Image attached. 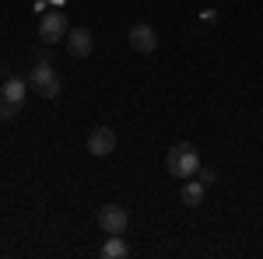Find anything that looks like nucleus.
Listing matches in <instances>:
<instances>
[{
    "instance_id": "1",
    "label": "nucleus",
    "mask_w": 263,
    "mask_h": 259,
    "mask_svg": "<svg viewBox=\"0 0 263 259\" xmlns=\"http://www.w3.org/2000/svg\"><path fill=\"white\" fill-rule=\"evenodd\" d=\"M165 168H168V175L172 179H193L197 175V168H200V151L193 147V144H176L172 151H168V158H165Z\"/></svg>"
},
{
    "instance_id": "2",
    "label": "nucleus",
    "mask_w": 263,
    "mask_h": 259,
    "mask_svg": "<svg viewBox=\"0 0 263 259\" xmlns=\"http://www.w3.org/2000/svg\"><path fill=\"white\" fill-rule=\"evenodd\" d=\"M28 84L39 91L42 98H57L63 91V81H60V74L49 67V60H39L35 67H32V74H28Z\"/></svg>"
},
{
    "instance_id": "3",
    "label": "nucleus",
    "mask_w": 263,
    "mask_h": 259,
    "mask_svg": "<svg viewBox=\"0 0 263 259\" xmlns=\"http://www.w3.org/2000/svg\"><path fill=\"white\" fill-rule=\"evenodd\" d=\"M67 32H70V28H67L63 11H46V14L39 18V39L42 42H49V46H53V42H63Z\"/></svg>"
},
{
    "instance_id": "4",
    "label": "nucleus",
    "mask_w": 263,
    "mask_h": 259,
    "mask_svg": "<svg viewBox=\"0 0 263 259\" xmlns=\"http://www.w3.org/2000/svg\"><path fill=\"white\" fill-rule=\"evenodd\" d=\"M126 224H130V214H126V207H120V203H105L99 210V228L105 235H123Z\"/></svg>"
},
{
    "instance_id": "5",
    "label": "nucleus",
    "mask_w": 263,
    "mask_h": 259,
    "mask_svg": "<svg viewBox=\"0 0 263 259\" xmlns=\"http://www.w3.org/2000/svg\"><path fill=\"white\" fill-rule=\"evenodd\" d=\"M88 151H91L95 158H109V154L116 151V130H112V126H95V130L88 133Z\"/></svg>"
},
{
    "instance_id": "6",
    "label": "nucleus",
    "mask_w": 263,
    "mask_h": 259,
    "mask_svg": "<svg viewBox=\"0 0 263 259\" xmlns=\"http://www.w3.org/2000/svg\"><path fill=\"white\" fill-rule=\"evenodd\" d=\"M63 42H67V53H70L74 60H88V56H91V49H95V39H91V32H88V28H70Z\"/></svg>"
},
{
    "instance_id": "7",
    "label": "nucleus",
    "mask_w": 263,
    "mask_h": 259,
    "mask_svg": "<svg viewBox=\"0 0 263 259\" xmlns=\"http://www.w3.org/2000/svg\"><path fill=\"white\" fill-rule=\"evenodd\" d=\"M126 39H130V46H134L137 53H155V49H158V32H155L151 25H144V21L130 28Z\"/></svg>"
},
{
    "instance_id": "8",
    "label": "nucleus",
    "mask_w": 263,
    "mask_h": 259,
    "mask_svg": "<svg viewBox=\"0 0 263 259\" xmlns=\"http://www.w3.org/2000/svg\"><path fill=\"white\" fill-rule=\"evenodd\" d=\"M0 91L7 95V98L14 102V105H25V95H28V81L18 77V74H7L4 84H0Z\"/></svg>"
},
{
    "instance_id": "9",
    "label": "nucleus",
    "mask_w": 263,
    "mask_h": 259,
    "mask_svg": "<svg viewBox=\"0 0 263 259\" xmlns=\"http://www.w3.org/2000/svg\"><path fill=\"white\" fill-rule=\"evenodd\" d=\"M99 256L102 259H123V256H130V249H126L123 235H109V242L99 249Z\"/></svg>"
},
{
    "instance_id": "10",
    "label": "nucleus",
    "mask_w": 263,
    "mask_h": 259,
    "mask_svg": "<svg viewBox=\"0 0 263 259\" xmlns=\"http://www.w3.org/2000/svg\"><path fill=\"white\" fill-rule=\"evenodd\" d=\"M203 193H207V186H203L200 179L186 182V186H182V203H186V207H200V203H203Z\"/></svg>"
},
{
    "instance_id": "11",
    "label": "nucleus",
    "mask_w": 263,
    "mask_h": 259,
    "mask_svg": "<svg viewBox=\"0 0 263 259\" xmlns=\"http://www.w3.org/2000/svg\"><path fill=\"white\" fill-rule=\"evenodd\" d=\"M18 112H21V105H14V102H11L7 95H4V91H0V123H11L14 116H18Z\"/></svg>"
},
{
    "instance_id": "12",
    "label": "nucleus",
    "mask_w": 263,
    "mask_h": 259,
    "mask_svg": "<svg viewBox=\"0 0 263 259\" xmlns=\"http://www.w3.org/2000/svg\"><path fill=\"white\" fill-rule=\"evenodd\" d=\"M197 179H200L203 186H211V182H214V168H211V165H200V168H197Z\"/></svg>"
}]
</instances>
